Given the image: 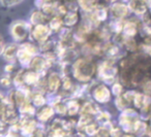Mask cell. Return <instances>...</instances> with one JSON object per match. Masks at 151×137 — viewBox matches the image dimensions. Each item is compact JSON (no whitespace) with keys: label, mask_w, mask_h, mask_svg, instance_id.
Returning a JSON list of instances; mask_svg holds the SVG:
<instances>
[{"label":"cell","mask_w":151,"mask_h":137,"mask_svg":"<svg viewBox=\"0 0 151 137\" xmlns=\"http://www.w3.org/2000/svg\"><path fill=\"white\" fill-rule=\"evenodd\" d=\"M93 65L91 62L86 60H80L75 65V76L81 81H87L90 78L93 72Z\"/></svg>","instance_id":"cell-1"},{"label":"cell","mask_w":151,"mask_h":137,"mask_svg":"<svg viewBox=\"0 0 151 137\" xmlns=\"http://www.w3.org/2000/svg\"><path fill=\"white\" fill-rule=\"evenodd\" d=\"M13 34L14 37L17 38V39H23L27 35V26L22 22H19L13 27Z\"/></svg>","instance_id":"cell-2"},{"label":"cell","mask_w":151,"mask_h":137,"mask_svg":"<svg viewBox=\"0 0 151 137\" xmlns=\"http://www.w3.org/2000/svg\"><path fill=\"white\" fill-rule=\"evenodd\" d=\"M94 96H95V99L99 102H106L109 100L110 98V93H109V90L107 89L106 87H99L96 89L94 93Z\"/></svg>","instance_id":"cell-3"},{"label":"cell","mask_w":151,"mask_h":137,"mask_svg":"<svg viewBox=\"0 0 151 137\" xmlns=\"http://www.w3.org/2000/svg\"><path fill=\"white\" fill-rule=\"evenodd\" d=\"M146 1L147 0H132L130 9L137 14H144L146 11Z\"/></svg>","instance_id":"cell-4"},{"label":"cell","mask_w":151,"mask_h":137,"mask_svg":"<svg viewBox=\"0 0 151 137\" xmlns=\"http://www.w3.org/2000/svg\"><path fill=\"white\" fill-rule=\"evenodd\" d=\"M33 35L40 41L45 40L49 35V29L45 26H37V27L34 29L33 31Z\"/></svg>","instance_id":"cell-5"},{"label":"cell","mask_w":151,"mask_h":137,"mask_svg":"<svg viewBox=\"0 0 151 137\" xmlns=\"http://www.w3.org/2000/svg\"><path fill=\"white\" fill-rule=\"evenodd\" d=\"M112 11H113L114 16L117 18H123L124 16L127 15L128 9L124 4H115L112 7Z\"/></svg>","instance_id":"cell-6"},{"label":"cell","mask_w":151,"mask_h":137,"mask_svg":"<svg viewBox=\"0 0 151 137\" xmlns=\"http://www.w3.org/2000/svg\"><path fill=\"white\" fill-rule=\"evenodd\" d=\"M58 85H59L58 76H57L56 74H53L52 76L50 77V79H49V89L52 92H54L55 90L58 88Z\"/></svg>","instance_id":"cell-7"},{"label":"cell","mask_w":151,"mask_h":137,"mask_svg":"<svg viewBox=\"0 0 151 137\" xmlns=\"http://www.w3.org/2000/svg\"><path fill=\"white\" fill-rule=\"evenodd\" d=\"M94 16H95V18H96V20H101V21H103V20H105L106 17H107V11H106V9H104V7L99 6L95 9Z\"/></svg>","instance_id":"cell-8"},{"label":"cell","mask_w":151,"mask_h":137,"mask_svg":"<svg viewBox=\"0 0 151 137\" xmlns=\"http://www.w3.org/2000/svg\"><path fill=\"white\" fill-rule=\"evenodd\" d=\"M124 31H125V34L128 36H132L136 34L137 29H136V25L134 23H127L124 27Z\"/></svg>","instance_id":"cell-9"},{"label":"cell","mask_w":151,"mask_h":137,"mask_svg":"<svg viewBox=\"0 0 151 137\" xmlns=\"http://www.w3.org/2000/svg\"><path fill=\"white\" fill-rule=\"evenodd\" d=\"M77 20H78V15L76 13H70L65 17L64 22L66 25H73L77 22Z\"/></svg>","instance_id":"cell-10"},{"label":"cell","mask_w":151,"mask_h":137,"mask_svg":"<svg viewBox=\"0 0 151 137\" xmlns=\"http://www.w3.org/2000/svg\"><path fill=\"white\" fill-rule=\"evenodd\" d=\"M45 65H46V62H45V61L42 60V59H40V58H35L33 61H32V63H31V67L37 69V70H40V69H42Z\"/></svg>","instance_id":"cell-11"},{"label":"cell","mask_w":151,"mask_h":137,"mask_svg":"<svg viewBox=\"0 0 151 137\" xmlns=\"http://www.w3.org/2000/svg\"><path fill=\"white\" fill-rule=\"evenodd\" d=\"M30 57H31V54L28 53L27 51H25V50L21 51V52L19 53V58L22 63H27L28 61L30 60Z\"/></svg>","instance_id":"cell-12"},{"label":"cell","mask_w":151,"mask_h":137,"mask_svg":"<svg viewBox=\"0 0 151 137\" xmlns=\"http://www.w3.org/2000/svg\"><path fill=\"white\" fill-rule=\"evenodd\" d=\"M31 21L33 22V23H42V22L45 21V17L42 14L40 13V11H35V13L32 15Z\"/></svg>","instance_id":"cell-13"},{"label":"cell","mask_w":151,"mask_h":137,"mask_svg":"<svg viewBox=\"0 0 151 137\" xmlns=\"http://www.w3.org/2000/svg\"><path fill=\"white\" fill-rule=\"evenodd\" d=\"M52 113H53L52 109H51V108H49V107H47V108H45L44 110H42V111L40 112L38 116H40V120H47L49 116H52Z\"/></svg>","instance_id":"cell-14"},{"label":"cell","mask_w":151,"mask_h":137,"mask_svg":"<svg viewBox=\"0 0 151 137\" xmlns=\"http://www.w3.org/2000/svg\"><path fill=\"white\" fill-rule=\"evenodd\" d=\"M80 3L83 9L86 11H90L93 7V1H91V0H80Z\"/></svg>","instance_id":"cell-15"},{"label":"cell","mask_w":151,"mask_h":137,"mask_svg":"<svg viewBox=\"0 0 151 137\" xmlns=\"http://www.w3.org/2000/svg\"><path fill=\"white\" fill-rule=\"evenodd\" d=\"M144 96L141 95V94L134 95V104H136L137 107H142L143 104H144Z\"/></svg>","instance_id":"cell-16"},{"label":"cell","mask_w":151,"mask_h":137,"mask_svg":"<svg viewBox=\"0 0 151 137\" xmlns=\"http://www.w3.org/2000/svg\"><path fill=\"white\" fill-rule=\"evenodd\" d=\"M15 55H16V46H9V48L6 49V51H5V57L11 59V58H13Z\"/></svg>","instance_id":"cell-17"},{"label":"cell","mask_w":151,"mask_h":137,"mask_svg":"<svg viewBox=\"0 0 151 137\" xmlns=\"http://www.w3.org/2000/svg\"><path fill=\"white\" fill-rule=\"evenodd\" d=\"M36 79H37V76H36V74H35V73H32V72L28 73V74L25 76V81H26V83H34Z\"/></svg>","instance_id":"cell-18"},{"label":"cell","mask_w":151,"mask_h":137,"mask_svg":"<svg viewBox=\"0 0 151 137\" xmlns=\"http://www.w3.org/2000/svg\"><path fill=\"white\" fill-rule=\"evenodd\" d=\"M51 28H53V29H58V28H60V26H61V21H60V19H54V20H52L51 21Z\"/></svg>","instance_id":"cell-19"},{"label":"cell","mask_w":151,"mask_h":137,"mask_svg":"<svg viewBox=\"0 0 151 137\" xmlns=\"http://www.w3.org/2000/svg\"><path fill=\"white\" fill-rule=\"evenodd\" d=\"M2 3H4L5 5H13V4H17V3L21 2L22 0H1Z\"/></svg>","instance_id":"cell-20"},{"label":"cell","mask_w":151,"mask_h":137,"mask_svg":"<svg viewBox=\"0 0 151 137\" xmlns=\"http://www.w3.org/2000/svg\"><path fill=\"white\" fill-rule=\"evenodd\" d=\"M24 50L27 51L28 53H30V54H34V53L36 52L35 48H33L32 46H30V44H26L25 46H24Z\"/></svg>","instance_id":"cell-21"},{"label":"cell","mask_w":151,"mask_h":137,"mask_svg":"<svg viewBox=\"0 0 151 137\" xmlns=\"http://www.w3.org/2000/svg\"><path fill=\"white\" fill-rule=\"evenodd\" d=\"M83 110H84L85 112H93V111H95V110H93L92 109V104H90V103H87L86 105L84 106V108H83Z\"/></svg>","instance_id":"cell-22"},{"label":"cell","mask_w":151,"mask_h":137,"mask_svg":"<svg viewBox=\"0 0 151 137\" xmlns=\"http://www.w3.org/2000/svg\"><path fill=\"white\" fill-rule=\"evenodd\" d=\"M34 102H35L36 105H40V104L44 103V98H42L40 95H37L35 97V99H34Z\"/></svg>","instance_id":"cell-23"},{"label":"cell","mask_w":151,"mask_h":137,"mask_svg":"<svg viewBox=\"0 0 151 137\" xmlns=\"http://www.w3.org/2000/svg\"><path fill=\"white\" fill-rule=\"evenodd\" d=\"M44 9H45V11H47V13H50V14H52L53 11H54V6H53L52 4L45 5V6H44Z\"/></svg>","instance_id":"cell-24"},{"label":"cell","mask_w":151,"mask_h":137,"mask_svg":"<svg viewBox=\"0 0 151 137\" xmlns=\"http://www.w3.org/2000/svg\"><path fill=\"white\" fill-rule=\"evenodd\" d=\"M77 109H78V104L77 103H71L70 104V108H69V113H75L76 111H77Z\"/></svg>","instance_id":"cell-25"},{"label":"cell","mask_w":151,"mask_h":137,"mask_svg":"<svg viewBox=\"0 0 151 137\" xmlns=\"http://www.w3.org/2000/svg\"><path fill=\"white\" fill-rule=\"evenodd\" d=\"M113 92H114V94H116V95L120 94V92H121V86H120V85H115L113 87Z\"/></svg>","instance_id":"cell-26"},{"label":"cell","mask_w":151,"mask_h":137,"mask_svg":"<svg viewBox=\"0 0 151 137\" xmlns=\"http://www.w3.org/2000/svg\"><path fill=\"white\" fill-rule=\"evenodd\" d=\"M95 125H92V126H89L88 128H87V132L89 133V134H93V133H95V131H96V128H95Z\"/></svg>","instance_id":"cell-27"},{"label":"cell","mask_w":151,"mask_h":137,"mask_svg":"<svg viewBox=\"0 0 151 137\" xmlns=\"http://www.w3.org/2000/svg\"><path fill=\"white\" fill-rule=\"evenodd\" d=\"M146 30L149 32V33H151V21L147 22V24H146Z\"/></svg>","instance_id":"cell-28"},{"label":"cell","mask_w":151,"mask_h":137,"mask_svg":"<svg viewBox=\"0 0 151 137\" xmlns=\"http://www.w3.org/2000/svg\"><path fill=\"white\" fill-rule=\"evenodd\" d=\"M99 137H108V133L106 132L105 130H101V132H99Z\"/></svg>","instance_id":"cell-29"},{"label":"cell","mask_w":151,"mask_h":137,"mask_svg":"<svg viewBox=\"0 0 151 137\" xmlns=\"http://www.w3.org/2000/svg\"><path fill=\"white\" fill-rule=\"evenodd\" d=\"M69 87H70V83H69L68 79H66V83L64 81V88H66L67 89V88H69Z\"/></svg>","instance_id":"cell-30"},{"label":"cell","mask_w":151,"mask_h":137,"mask_svg":"<svg viewBox=\"0 0 151 137\" xmlns=\"http://www.w3.org/2000/svg\"><path fill=\"white\" fill-rule=\"evenodd\" d=\"M88 118H87V116H84V118H83V120H81V123H86V122H88Z\"/></svg>","instance_id":"cell-31"},{"label":"cell","mask_w":151,"mask_h":137,"mask_svg":"<svg viewBox=\"0 0 151 137\" xmlns=\"http://www.w3.org/2000/svg\"><path fill=\"white\" fill-rule=\"evenodd\" d=\"M2 46H3V42H2V39L0 37V52L2 51Z\"/></svg>","instance_id":"cell-32"},{"label":"cell","mask_w":151,"mask_h":137,"mask_svg":"<svg viewBox=\"0 0 151 137\" xmlns=\"http://www.w3.org/2000/svg\"><path fill=\"white\" fill-rule=\"evenodd\" d=\"M150 136H151V131H150Z\"/></svg>","instance_id":"cell-33"},{"label":"cell","mask_w":151,"mask_h":137,"mask_svg":"<svg viewBox=\"0 0 151 137\" xmlns=\"http://www.w3.org/2000/svg\"><path fill=\"white\" fill-rule=\"evenodd\" d=\"M91 1H93V0H91Z\"/></svg>","instance_id":"cell-34"}]
</instances>
